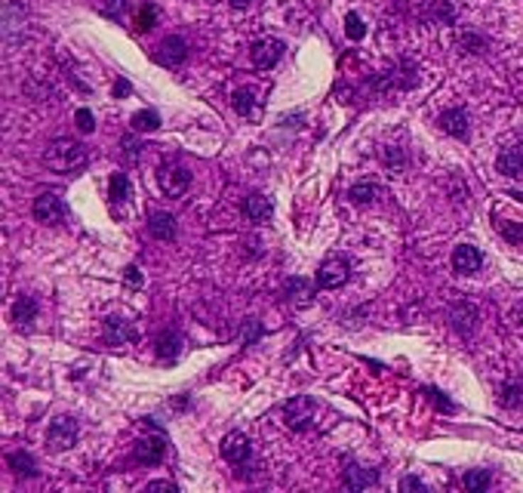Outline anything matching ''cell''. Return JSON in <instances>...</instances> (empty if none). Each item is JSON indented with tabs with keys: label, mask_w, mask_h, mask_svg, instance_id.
Returning <instances> with one entry per match:
<instances>
[{
	"label": "cell",
	"mask_w": 523,
	"mask_h": 493,
	"mask_svg": "<svg viewBox=\"0 0 523 493\" xmlns=\"http://www.w3.org/2000/svg\"><path fill=\"white\" fill-rule=\"evenodd\" d=\"M43 166L53 173H74L80 166H87V152L74 139H53L43 148Z\"/></svg>",
	"instance_id": "6da1fadb"
},
{
	"label": "cell",
	"mask_w": 523,
	"mask_h": 493,
	"mask_svg": "<svg viewBox=\"0 0 523 493\" xmlns=\"http://www.w3.org/2000/svg\"><path fill=\"white\" fill-rule=\"evenodd\" d=\"M157 185H161V191L166 194V198H182V194L188 191V185H191V173L185 170L182 164L166 161L161 170H157Z\"/></svg>",
	"instance_id": "7a4b0ae2"
},
{
	"label": "cell",
	"mask_w": 523,
	"mask_h": 493,
	"mask_svg": "<svg viewBox=\"0 0 523 493\" xmlns=\"http://www.w3.org/2000/svg\"><path fill=\"white\" fill-rule=\"evenodd\" d=\"M351 277V263L345 256H326L317 268V287L320 290H335Z\"/></svg>",
	"instance_id": "3957f363"
},
{
	"label": "cell",
	"mask_w": 523,
	"mask_h": 493,
	"mask_svg": "<svg viewBox=\"0 0 523 493\" xmlns=\"http://www.w3.org/2000/svg\"><path fill=\"white\" fill-rule=\"evenodd\" d=\"M77 435H80V423L71 420V416H59L50 425L46 444H50V450H71L77 444Z\"/></svg>",
	"instance_id": "277c9868"
},
{
	"label": "cell",
	"mask_w": 523,
	"mask_h": 493,
	"mask_svg": "<svg viewBox=\"0 0 523 493\" xmlns=\"http://www.w3.org/2000/svg\"><path fill=\"white\" fill-rule=\"evenodd\" d=\"M314 420V401L308 395H298V398H289L284 404V423L289 425L293 432H302L308 429Z\"/></svg>",
	"instance_id": "5b68a950"
},
{
	"label": "cell",
	"mask_w": 523,
	"mask_h": 493,
	"mask_svg": "<svg viewBox=\"0 0 523 493\" xmlns=\"http://www.w3.org/2000/svg\"><path fill=\"white\" fill-rule=\"evenodd\" d=\"M185 55H188V43H185L179 34H170V37H163L161 46L154 50V62L163 65V68H179L185 62Z\"/></svg>",
	"instance_id": "8992f818"
},
{
	"label": "cell",
	"mask_w": 523,
	"mask_h": 493,
	"mask_svg": "<svg viewBox=\"0 0 523 493\" xmlns=\"http://www.w3.org/2000/svg\"><path fill=\"white\" fill-rule=\"evenodd\" d=\"M25 28H28V9L18 4V0L6 4V9H4V37H6V43H18V41H22Z\"/></svg>",
	"instance_id": "52a82bcc"
},
{
	"label": "cell",
	"mask_w": 523,
	"mask_h": 493,
	"mask_svg": "<svg viewBox=\"0 0 523 493\" xmlns=\"http://www.w3.org/2000/svg\"><path fill=\"white\" fill-rule=\"evenodd\" d=\"M31 210H34V219L37 222H46V226H55V222H59L65 213H68V210H65V201L59 198V194H53V191H43L41 198L34 201Z\"/></svg>",
	"instance_id": "ba28073f"
},
{
	"label": "cell",
	"mask_w": 523,
	"mask_h": 493,
	"mask_svg": "<svg viewBox=\"0 0 523 493\" xmlns=\"http://www.w3.org/2000/svg\"><path fill=\"white\" fill-rule=\"evenodd\" d=\"M249 453H253V444L244 432H228L225 438H222V457L228 462H234V466H244L249 460Z\"/></svg>",
	"instance_id": "9c48e42d"
},
{
	"label": "cell",
	"mask_w": 523,
	"mask_h": 493,
	"mask_svg": "<svg viewBox=\"0 0 523 493\" xmlns=\"http://www.w3.org/2000/svg\"><path fill=\"white\" fill-rule=\"evenodd\" d=\"M280 55H284V41H277V37L256 41L253 50H249V59H253L256 68H271V65L280 62Z\"/></svg>",
	"instance_id": "30bf717a"
},
{
	"label": "cell",
	"mask_w": 523,
	"mask_h": 493,
	"mask_svg": "<svg viewBox=\"0 0 523 493\" xmlns=\"http://www.w3.org/2000/svg\"><path fill=\"white\" fill-rule=\"evenodd\" d=\"M105 342L108 346H129V342H139V330L129 324L126 318H105Z\"/></svg>",
	"instance_id": "8fae6325"
},
{
	"label": "cell",
	"mask_w": 523,
	"mask_h": 493,
	"mask_svg": "<svg viewBox=\"0 0 523 493\" xmlns=\"http://www.w3.org/2000/svg\"><path fill=\"white\" fill-rule=\"evenodd\" d=\"M342 484L348 490H370L379 484V472L376 469H367V466H357V462H351V466H345V478Z\"/></svg>",
	"instance_id": "7c38bea8"
},
{
	"label": "cell",
	"mask_w": 523,
	"mask_h": 493,
	"mask_svg": "<svg viewBox=\"0 0 523 493\" xmlns=\"http://www.w3.org/2000/svg\"><path fill=\"white\" fill-rule=\"evenodd\" d=\"M163 453H166V441L161 438V435H151V438H142V441H136V447H133V460L136 462H142V466H157V462L163 460Z\"/></svg>",
	"instance_id": "4fadbf2b"
},
{
	"label": "cell",
	"mask_w": 523,
	"mask_h": 493,
	"mask_svg": "<svg viewBox=\"0 0 523 493\" xmlns=\"http://www.w3.org/2000/svg\"><path fill=\"white\" fill-rule=\"evenodd\" d=\"M450 324H453L455 333L471 336V333L478 330V309H474L471 302H455L450 309Z\"/></svg>",
	"instance_id": "5bb4252c"
},
{
	"label": "cell",
	"mask_w": 523,
	"mask_h": 493,
	"mask_svg": "<svg viewBox=\"0 0 523 493\" xmlns=\"http://www.w3.org/2000/svg\"><path fill=\"white\" fill-rule=\"evenodd\" d=\"M480 265H483V253H480L478 247H471V244H459V247H455L453 268L459 275H474V272H480Z\"/></svg>",
	"instance_id": "9a60e30c"
},
{
	"label": "cell",
	"mask_w": 523,
	"mask_h": 493,
	"mask_svg": "<svg viewBox=\"0 0 523 493\" xmlns=\"http://www.w3.org/2000/svg\"><path fill=\"white\" fill-rule=\"evenodd\" d=\"M179 351H182V336L176 330H163L161 336H157V342H154L157 361H163V364H173V361L179 358Z\"/></svg>",
	"instance_id": "2e32d148"
},
{
	"label": "cell",
	"mask_w": 523,
	"mask_h": 493,
	"mask_svg": "<svg viewBox=\"0 0 523 493\" xmlns=\"http://www.w3.org/2000/svg\"><path fill=\"white\" fill-rule=\"evenodd\" d=\"M441 129L455 139H468V111L465 108H450L441 115Z\"/></svg>",
	"instance_id": "e0dca14e"
},
{
	"label": "cell",
	"mask_w": 523,
	"mask_h": 493,
	"mask_svg": "<svg viewBox=\"0 0 523 493\" xmlns=\"http://www.w3.org/2000/svg\"><path fill=\"white\" fill-rule=\"evenodd\" d=\"M148 231L157 238V240H173L176 238V216L173 213H163V210H154L148 216Z\"/></svg>",
	"instance_id": "ac0fdd59"
},
{
	"label": "cell",
	"mask_w": 523,
	"mask_h": 493,
	"mask_svg": "<svg viewBox=\"0 0 523 493\" xmlns=\"http://www.w3.org/2000/svg\"><path fill=\"white\" fill-rule=\"evenodd\" d=\"M271 213H274V210H271V201L265 198V194L253 191V194H247V198H244V216L249 222H268Z\"/></svg>",
	"instance_id": "d6986e66"
},
{
	"label": "cell",
	"mask_w": 523,
	"mask_h": 493,
	"mask_svg": "<svg viewBox=\"0 0 523 493\" xmlns=\"http://www.w3.org/2000/svg\"><path fill=\"white\" fill-rule=\"evenodd\" d=\"M496 166H499V173L502 176H523V148H505V152L499 154V161H496Z\"/></svg>",
	"instance_id": "ffe728a7"
},
{
	"label": "cell",
	"mask_w": 523,
	"mask_h": 493,
	"mask_svg": "<svg viewBox=\"0 0 523 493\" xmlns=\"http://www.w3.org/2000/svg\"><path fill=\"white\" fill-rule=\"evenodd\" d=\"M6 462H9V469H13L18 478H31V475H37V460L31 457V453H25V450H13V453L6 457Z\"/></svg>",
	"instance_id": "44dd1931"
},
{
	"label": "cell",
	"mask_w": 523,
	"mask_h": 493,
	"mask_svg": "<svg viewBox=\"0 0 523 493\" xmlns=\"http://www.w3.org/2000/svg\"><path fill=\"white\" fill-rule=\"evenodd\" d=\"M231 105H234V111L240 117H259V102L253 96V90H237L234 96H231Z\"/></svg>",
	"instance_id": "7402d4cb"
},
{
	"label": "cell",
	"mask_w": 523,
	"mask_h": 493,
	"mask_svg": "<svg viewBox=\"0 0 523 493\" xmlns=\"http://www.w3.org/2000/svg\"><path fill=\"white\" fill-rule=\"evenodd\" d=\"M129 127H133L136 133H151V129L161 127V115H157L154 108H142V111H136V115H133Z\"/></svg>",
	"instance_id": "603a6c76"
},
{
	"label": "cell",
	"mask_w": 523,
	"mask_h": 493,
	"mask_svg": "<svg viewBox=\"0 0 523 493\" xmlns=\"http://www.w3.org/2000/svg\"><path fill=\"white\" fill-rule=\"evenodd\" d=\"M34 318H37V302L31 299V296H18V299L13 302V321L25 327V324L34 321Z\"/></svg>",
	"instance_id": "cb8c5ba5"
},
{
	"label": "cell",
	"mask_w": 523,
	"mask_h": 493,
	"mask_svg": "<svg viewBox=\"0 0 523 493\" xmlns=\"http://www.w3.org/2000/svg\"><path fill=\"white\" fill-rule=\"evenodd\" d=\"M284 293H286L293 302H308L314 290H311V284H308L305 277H289V281L284 284Z\"/></svg>",
	"instance_id": "d4e9b609"
},
{
	"label": "cell",
	"mask_w": 523,
	"mask_h": 493,
	"mask_svg": "<svg viewBox=\"0 0 523 493\" xmlns=\"http://www.w3.org/2000/svg\"><path fill=\"white\" fill-rule=\"evenodd\" d=\"M462 487L468 490V493H483L490 487V472L487 469H471L468 475L462 478Z\"/></svg>",
	"instance_id": "484cf974"
},
{
	"label": "cell",
	"mask_w": 523,
	"mask_h": 493,
	"mask_svg": "<svg viewBox=\"0 0 523 493\" xmlns=\"http://www.w3.org/2000/svg\"><path fill=\"white\" fill-rule=\"evenodd\" d=\"M379 185L376 182H357V185H351V191H348V198L354 201V203H370V201H376L379 198Z\"/></svg>",
	"instance_id": "4316f807"
},
{
	"label": "cell",
	"mask_w": 523,
	"mask_h": 493,
	"mask_svg": "<svg viewBox=\"0 0 523 493\" xmlns=\"http://www.w3.org/2000/svg\"><path fill=\"white\" fill-rule=\"evenodd\" d=\"M108 194H111V201H114V203H124L129 198V179H126V173H114V176H111Z\"/></svg>",
	"instance_id": "83f0119b"
},
{
	"label": "cell",
	"mask_w": 523,
	"mask_h": 493,
	"mask_svg": "<svg viewBox=\"0 0 523 493\" xmlns=\"http://www.w3.org/2000/svg\"><path fill=\"white\" fill-rule=\"evenodd\" d=\"M502 407H520L523 404V386L520 383H505L499 392Z\"/></svg>",
	"instance_id": "f1b7e54d"
},
{
	"label": "cell",
	"mask_w": 523,
	"mask_h": 493,
	"mask_svg": "<svg viewBox=\"0 0 523 493\" xmlns=\"http://www.w3.org/2000/svg\"><path fill=\"white\" fill-rule=\"evenodd\" d=\"M157 16H161V13H157V6H154V4H145V6L136 13V18H133L136 31H151V25L157 22Z\"/></svg>",
	"instance_id": "f546056e"
},
{
	"label": "cell",
	"mask_w": 523,
	"mask_h": 493,
	"mask_svg": "<svg viewBox=\"0 0 523 493\" xmlns=\"http://www.w3.org/2000/svg\"><path fill=\"white\" fill-rule=\"evenodd\" d=\"M382 164H385L388 170H404V166H406V154H404V148H394V145L382 148Z\"/></svg>",
	"instance_id": "4dcf8cb0"
},
{
	"label": "cell",
	"mask_w": 523,
	"mask_h": 493,
	"mask_svg": "<svg viewBox=\"0 0 523 493\" xmlns=\"http://www.w3.org/2000/svg\"><path fill=\"white\" fill-rule=\"evenodd\" d=\"M422 395L428 398V401H434L437 404V410H443V413H453L455 410V404L450 401V398H446L441 388H434V386H428V388H422Z\"/></svg>",
	"instance_id": "1f68e13d"
},
{
	"label": "cell",
	"mask_w": 523,
	"mask_h": 493,
	"mask_svg": "<svg viewBox=\"0 0 523 493\" xmlns=\"http://www.w3.org/2000/svg\"><path fill=\"white\" fill-rule=\"evenodd\" d=\"M345 31H348L351 41H363V37H367V25H363V18L357 13H348V18H345Z\"/></svg>",
	"instance_id": "d6a6232c"
},
{
	"label": "cell",
	"mask_w": 523,
	"mask_h": 493,
	"mask_svg": "<svg viewBox=\"0 0 523 493\" xmlns=\"http://www.w3.org/2000/svg\"><path fill=\"white\" fill-rule=\"evenodd\" d=\"M96 9L108 18H120L126 9V0H96Z\"/></svg>",
	"instance_id": "836d02e7"
},
{
	"label": "cell",
	"mask_w": 523,
	"mask_h": 493,
	"mask_svg": "<svg viewBox=\"0 0 523 493\" xmlns=\"http://www.w3.org/2000/svg\"><path fill=\"white\" fill-rule=\"evenodd\" d=\"M74 120H77V129H80V133H92V129H96V117H92L90 108H80L77 115H74Z\"/></svg>",
	"instance_id": "e575fe53"
},
{
	"label": "cell",
	"mask_w": 523,
	"mask_h": 493,
	"mask_svg": "<svg viewBox=\"0 0 523 493\" xmlns=\"http://www.w3.org/2000/svg\"><path fill=\"white\" fill-rule=\"evenodd\" d=\"M499 231L511 240V244H523V226H508V222H502Z\"/></svg>",
	"instance_id": "d590c367"
},
{
	"label": "cell",
	"mask_w": 523,
	"mask_h": 493,
	"mask_svg": "<svg viewBox=\"0 0 523 493\" xmlns=\"http://www.w3.org/2000/svg\"><path fill=\"white\" fill-rule=\"evenodd\" d=\"M244 336H247V342H256V339L262 336V327H259L256 318H249V321L244 324Z\"/></svg>",
	"instance_id": "8d00e7d4"
},
{
	"label": "cell",
	"mask_w": 523,
	"mask_h": 493,
	"mask_svg": "<svg viewBox=\"0 0 523 493\" xmlns=\"http://www.w3.org/2000/svg\"><path fill=\"white\" fill-rule=\"evenodd\" d=\"M437 16H441L443 22H453V18H455V6L450 4V0H441V4H437Z\"/></svg>",
	"instance_id": "74e56055"
},
{
	"label": "cell",
	"mask_w": 523,
	"mask_h": 493,
	"mask_svg": "<svg viewBox=\"0 0 523 493\" xmlns=\"http://www.w3.org/2000/svg\"><path fill=\"white\" fill-rule=\"evenodd\" d=\"M124 281H126L129 287H133V290H139V287H142V275H139V268H136V265H129V268H126Z\"/></svg>",
	"instance_id": "f35d334b"
},
{
	"label": "cell",
	"mask_w": 523,
	"mask_h": 493,
	"mask_svg": "<svg viewBox=\"0 0 523 493\" xmlns=\"http://www.w3.org/2000/svg\"><path fill=\"white\" fill-rule=\"evenodd\" d=\"M400 490H419V493H422V490H425V484H422L419 478L406 475V478H400Z\"/></svg>",
	"instance_id": "ab89813d"
},
{
	"label": "cell",
	"mask_w": 523,
	"mask_h": 493,
	"mask_svg": "<svg viewBox=\"0 0 523 493\" xmlns=\"http://www.w3.org/2000/svg\"><path fill=\"white\" fill-rule=\"evenodd\" d=\"M459 46H468V53H478L474 46H483V41H480V37H474V34H465L459 41Z\"/></svg>",
	"instance_id": "60d3db41"
},
{
	"label": "cell",
	"mask_w": 523,
	"mask_h": 493,
	"mask_svg": "<svg viewBox=\"0 0 523 493\" xmlns=\"http://www.w3.org/2000/svg\"><path fill=\"white\" fill-rule=\"evenodd\" d=\"M124 148H126V154L136 161V154H139V148H142V145H139L136 139H129V136H126V139H124Z\"/></svg>",
	"instance_id": "b9f144b4"
},
{
	"label": "cell",
	"mask_w": 523,
	"mask_h": 493,
	"mask_svg": "<svg viewBox=\"0 0 523 493\" xmlns=\"http://www.w3.org/2000/svg\"><path fill=\"white\" fill-rule=\"evenodd\" d=\"M129 92H133V87H129V83L120 78V80L114 83V96H129Z\"/></svg>",
	"instance_id": "7bdbcfd3"
},
{
	"label": "cell",
	"mask_w": 523,
	"mask_h": 493,
	"mask_svg": "<svg viewBox=\"0 0 523 493\" xmlns=\"http://www.w3.org/2000/svg\"><path fill=\"white\" fill-rule=\"evenodd\" d=\"M148 490H151V493H154V490H176V484H173V481H151V484H148Z\"/></svg>",
	"instance_id": "ee69618b"
},
{
	"label": "cell",
	"mask_w": 523,
	"mask_h": 493,
	"mask_svg": "<svg viewBox=\"0 0 523 493\" xmlns=\"http://www.w3.org/2000/svg\"><path fill=\"white\" fill-rule=\"evenodd\" d=\"M228 4H231V6H234V9H247L249 4H253V0H228Z\"/></svg>",
	"instance_id": "f6af8a7d"
},
{
	"label": "cell",
	"mask_w": 523,
	"mask_h": 493,
	"mask_svg": "<svg viewBox=\"0 0 523 493\" xmlns=\"http://www.w3.org/2000/svg\"><path fill=\"white\" fill-rule=\"evenodd\" d=\"M511 198H517V201H523V194H520V191H514V194H511Z\"/></svg>",
	"instance_id": "bcb514c9"
}]
</instances>
